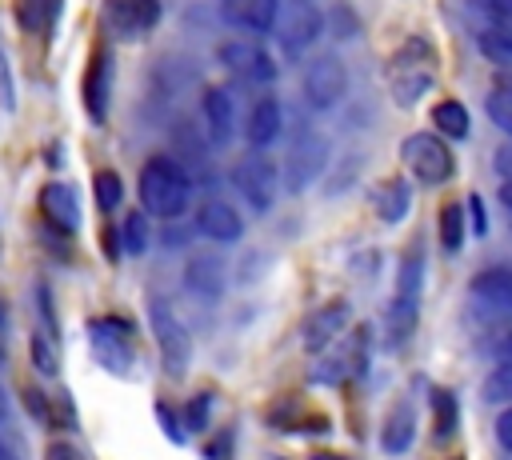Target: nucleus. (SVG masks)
<instances>
[{"label":"nucleus","mask_w":512,"mask_h":460,"mask_svg":"<svg viewBox=\"0 0 512 460\" xmlns=\"http://www.w3.org/2000/svg\"><path fill=\"white\" fill-rule=\"evenodd\" d=\"M0 108H16V80H12V64H8V52L0 44Z\"/></svg>","instance_id":"35"},{"label":"nucleus","mask_w":512,"mask_h":460,"mask_svg":"<svg viewBox=\"0 0 512 460\" xmlns=\"http://www.w3.org/2000/svg\"><path fill=\"white\" fill-rule=\"evenodd\" d=\"M412 208V184L404 176H388L372 188V212L384 220V224H400Z\"/></svg>","instance_id":"22"},{"label":"nucleus","mask_w":512,"mask_h":460,"mask_svg":"<svg viewBox=\"0 0 512 460\" xmlns=\"http://www.w3.org/2000/svg\"><path fill=\"white\" fill-rule=\"evenodd\" d=\"M328 156H332V144L320 128H300L288 144V156H284V172H280V184L288 192H304L320 180V172L328 168Z\"/></svg>","instance_id":"4"},{"label":"nucleus","mask_w":512,"mask_h":460,"mask_svg":"<svg viewBox=\"0 0 512 460\" xmlns=\"http://www.w3.org/2000/svg\"><path fill=\"white\" fill-rule=\"evenodd\" d=\"M432 128H436L440 136H448V140H464L468 128H472L468 108H464L460 100H440V104L432 108Z\"/></svg>","instance_id":"27"},{"label":"nucleus","mask_w":512,"mask_h":460,"mask_svg":"<svg viewBox=\"0 0 512 460\" xmlns=\"http://www.w3.org/2000/svg\"><path fill=\"white\" fill-rule=\"evenodd\" d=\"M196 232L208 236V240H216V244H236L244 236V216L224 196H208L196 208Z\"/></svg>","instance_id":"17"},{"label":"nucleus","mask_w":512,"mask_h":460,"mask_svg":"<svg viewBox=\"0 0 512 460\" xmlns=\"http://www.w3.org/2000/svg\"><path fill=\"white\" fill-rule=\"evenodd\" d=\"M88 336H92V352L108 372H128L132 368V328L120 316H100L88 320Z\"/></svg>","instance_id":"11"},{"label":"nucleus","mask_w":512,"mask_h":460,"mask_svg":"<svg viewBox=\"0 0 512 460\" xmlns=\"http://www.w3.org/2000/svg\"><path fill=\"white\" fill-rule=\"evenodd\" d=\"M412 440H416V412H412L408 400H396L392 412H388L384 424H380V448H384L388 456H400V452L412 448Z\"/></svg>","instance_id":"23"},{"label":"nucleus","mask_w":512,"mask_h":460,"mask_svg":"<svg viewBox=\"0 0 512 460\" xmlns=\"http://www.w3.org/2000/svg\"><path fill=\"white\" fill-rule=\"evenodd\" d=\"M156 420L168 428V440H176V444H184V432L176 428V420H172V412H168V404H156Z\"/></svg>","instance_id":"40"},{"label":"nucleus","mask_w":512,"mask_h":460,"mask_svg":"<svg viewBox=\"0 0 512 460\" xmlns=\"http://www.w3.org/2000/svg\"><path fill=\"white\" fill-rule=\"evenodd\" d=\"M496 172L512 184V148H500V152H496Z\"/></svg>","instance_id":"41"},{"label":"nucleus","mask_w":512,"mask_h":460,"mask_svg":"<svg viewBox=\"0 0 512 460\" xmlns=\"http://www.w3.org/2000/svg\"><path fill=\"white\" fill-rule=\"evenodd\" d=\"M344 92H348V68H344L340 56L320 52V56H312L304 64V72H300V96H304V104L312 112L336 108L344 100Z\"/></svg>","instance_id":"8"},{"label":"nucleus","mask_w":512,"mask_h":460,"mask_svg":"<svg viewBox=\"0 0 512 460\" xmlns=\"http://www.w3.org/2000/svg\"><path fill=\"white\" fill-rule=\"evenodd\" d=\"M200 116H204V128H208V140L216 148H228L232 136H236V104L224 88H204L200 92Z\"/></svg>","instance_id":"18"},{"label":"nucleus","mask_w":512,"mask_h":460,"mask_svg":"<svg viewBox=\"0 0 512 460\" xmlns=\"http://www.w3.org/2000/svg\"><path fill=\"white\" fill-rule=\"evenodd\" d=\"M216 60H220L224 72H228L232 80H240V84L264 88V84L276 80V60H272V52H268L260 40H244V36L224 40V44L216 48Z\"/></svg>","instance_id":"10"},{"label":"nucleus","mask_w":512,"mask_h":460,"mask_svg":"<svg viewBox=\"0 0 512 460\" xmlns=\"http://www.w3.org/2000/svg\"><path fill=\"white\" fill-rule=\"evenodd\" d=\"M40 216L56 228V232H76L80 228V200L76 188L64 180H52L40 188Z\"/></svg>","instance_id":"19"},{"label":"nucleus","mask_w":512,"mask_h":460,"mask_svg":"<svg viewBox=\"0 0 512 460\" xmlns=\"http://www.w3.org/2000/svg\"><path fill=\"white\" fill-rule=\"evenodd\" d=\"M112 52L108 48H92L88 56V68H84V108L92 116V124H104L108 120V100H112Z\"/></svg>","instance_id":"15"},{"label":"nucleus","mask_w":512,"mask_h":460,"mask_svg":"<svg viewBox=\"0 0 512 460\" xmlns=\"http://www.w3.org/2000/svg\"><path fill=\"white\" fill-rule=\"evenodd\" d=\"M484 400L488 404H512V360L492 368V376L484 380Z\"/></svg>","instance_id":"32"},{"label":"nucleus","mask_w":512,"mask_h":460,"mask_svg":"<svg viewBox=\"0 0 512 460\" xmlns=\"http://www.w3.org/2000/svg\"><path fill=\"white\" fill-rule=\"evenodd\" d=\"M92 192H96V204H100L104 212H116L120 200H124V180H120L112 168H100V172L92 176Z\"/></svg>","instance_id":"30"},{"label":"nucleus","mask_w":512,"mask_h":460,"mask_svg":"<svg viewBox=\"0 0 512 460\" xmlns=\"http://www.w3.org/2000/svg\"><path fill=\"white\" fill-rule=\"evenodd\" d=\"M440 244H444V252H460V244H464V204H444L440 208Z\"/></svg>","instance_id":"31"},{"label":"nucleus","mask_w":512,"mask_h":460,"mask_svg":"<svg viewBox=\"0 0 512 460\" xmlns=\"http://www.w3.org/2000/svg\"><path fill=\"white\" fill-rule=\"evenodd\" d=\"M432 416H436L432 436L436 440H448L456 432V396L448 388H432Z\"/></svg>","instance_id":"29"},{"label":"nucleus","mask_w":512,"mask_h":460,"mask_svg":"<svg viewBox=\"0 0 512 460\" xmlns=\"http://www.w3.org/2000/svg\"><path fill=\"white\" fill-rule=\"evenodd\" d=\"M368 364V328L360 324L336 352H320V364H316V376L312 380H324V384H340V380H356Z\"/></svg>","instance_id":"13"},{"label":"nucleus","mask_w":512,"mask_h":460,"mask_svg":"<svg viewBox=\"0 0 512 460\" xmlns=\"http://www.w3.org/2000/svg\"><path fill=\"white\" fill-rule=\"evenodd\" d=\"M208 408H212V392H200L196 400H188L184 420H188V428H192V432H200V428L208 424Z\"/></svg>","instance_id":"36"},{"label":"nucleus","mask_w":512,"mask_h":460,"mask_svg":"<svg viewBox=\"0 0 512 460\" xmlns=\"http://www.w3.org/2000/svg\"><path fill=\"white\" fill-rule=\"evenodd\" d=\"M276 44L288 60H300L324 36V12L312 0H280L276 12Z\"/></svg>","instance_id":"5"},{"label":"nucleus","mask_w":512,"mask_h":460,"mask_svg":"<svg viewBox=\"0 0 512 460\" xmlns=\"http://www.w3.org/2000/svg\"><path fill=\"white\" fill-rule=\"evenodd\" d=\"M472 300L488 312H512V268H484L472 276Z\"/></svg>","instance_id":"21"},{"label":"nucleus","mask_w":512,"mask_h":460,"mask_svg":"<svg viewBox=\"0 0 512 460\" xmlns=\"http://www.w3.org/2000/svg\"><path fill=\"white\" fill-rule=\"evenodd\" d=\"M0 408H4V396H0Z\"/></svg>","instance_id":"45"},{"label":"nucleus","mask_w":512,"mask_h":460,"mask_svg":"<svg viewBox=\"0 0 512 460\" xmlns=\"http://www.w3.org/2000/svg\"><path fill=\"white\" fill-rule=\"evenodd\" d=\"M496 440L504 444V452H512V408H504L496 416Z\"/></svg>","instance_id":"39"},{"label":"nucleus","mask_w":512,"mask_h":460,"mask_svg":"<svg viewBox=\"0 0 512 460\" xmlns=\"http://www.w3.org/2000/svg\"><path fill=\"white\" fill-rule=\"evenodd\" d=\"M420 292H424V252H420V244H412L400 260L396 288H392V300H388V312H384V336H388L392 348H404L408 336L416 332Z\"/></svg>","instance_id":"2"},{"label":"nucleus","mask_w":512,"mask_h":460,"mask_svg":"<svg viewBox=\"0 0 512 460\" xmlns=\"http://www.w3.org/2000/svg\"><path fill=\"white\" fill-rule=\"evenodd\" d=\"M496 348H500V356H504V360H512V332H508V336H504Z\"/></svg>","instance_id":"42"},{"label":"nucleus","mask_w":512,"mask_h":460,"mask_svg":"<svg viewBox=\"0 0 512 460\" xmlns=\"http://www.w3.org/2000/svg\"><path fill=\"white\" fill-rule=\"evenodd\" d=\"M400 160L408 164V172L420 180V184H444L452 180L456 172V160H452V148L444 144L440 132H412L400 140Z\"/></svg>","instance_id":"6"},{"label":"nucleus","mask_w":512,"mask_h":460,"mask_svg":"<svg viewBox=\"0 0 512 460\" xmlns=\"http://www.w3.org/2000/svg\"><path fill=\"white\" fill-rule=\"evenodd\" d=\"M280 128H284V108H280V100H276V96L252 100V108H248V116H244V140H248L252 148H268V144L280 136Z\"/></svg>","instance_id":"20"},{"label":"nucleus","mask_w":512,"mask_h":460,"mask_svg":"<svg viewBox=\"0 0 512 460\" xmlns=\"http://www.w3.org/2000/svg\"><path fill=\"white\" fill-rule=\"evenodd\" d=\"M484 112H488V120H492L500 132L512 136V88H496V92H488Z\"/></svg>","instance_id":"33"},{"label":"nucleus","mask_w":512,"mask_h":460,"mask_svg":"<svg viewBox=\"0 0 512 460\" xmlns=\"http://www.w3.org/2000/svg\"><path fill=\"white\" fill-rule=\"evenodd\" d=\"M0 320H4V312H0Z\"/></svg>","instance_id":"46"},{"label":"nucleus","mask_w":512,"mask_h":460,"mask_svg":"<svg viewBox=\"0 0 512 460\" xmlns=\"http://www.w3.org/2000/svg\"><path fill=\"white\" fill-rule=\"evenodd\" d=\"M500 204L512 212V184H508V180H504V188H500Z\"/></svg>","instance_id":"43"},{"label":"nucleus","mask_w":512,"mask_h":460,"mask_svg":"<svg viewBox=\"0 0 512 460\" xmlns=\"http://www.w3.org/2000/svg\"><path fill=\"white\" fill-rule=\"evenodd\" d=\"M476 44H480L484 60L512 68V24H504V20H480Z\"/></svg>","instance_id":"26"},{"label":"nucleus","mask_w":512,"mask_h":460,"mask_svg":"<svg viewBox=\"0 0 512 460\" xmlns=\"http://www.w3.org/2000/svg\"><path fill=\"white\" fill-rule=\"evenodd\" d=\"M28 356H32V368H36L40 376H56V348H52V340L32 336V340H28Z\"/></svg>","instance_id":"34"},{"label":"nucleus","mask_w":512,"mask_h":460,"mask_svg":"<svg viewBox=\"0 0 512 460\" xmlns=\"http://www.w3.org/2000/svg\"><path fill=\"white\" fill-rule=\"evenodd\" d=\"M104 24L116 36H148L160 24V0H104Z\"/></svg>","instance_id":"14"},{"label":"nucleus","mask_w":512,"mask_h":460,"mask_svg":"<svg viewBox=\"0 0 512 460\" xmlns=\"http://www.w3.org/2000/svg\"><path fill=\"white\" fill-rule=\"evenodd\" d=\"M232 184H236V192L244 196V204H248L256 216H264V212L276 204L280 188H284L276 164H272L260 148H252L248 156H240V160L232 164Z\"/></svg>","instance_id":"9"},{"label":"nucleus","mask_w":512,"mask_h":460,"mask_svg":"<svg viewBox=\"0 0 512 460\" xmlns=\"http://www.w3.org/2000/svg\"><path fill=\"white\" fill-rule=\"evenodd\" d=\"M152 244V228H148V212H128L120 224V252L124 256H144Z\"/></svg>","instance_id":"28"},{"label":"nucleus","mask_w":512,"mask_h":460,"mask_svg":"<svg viewBox=\"0 0 512 460\" xmlns=\"http://www.w3.org/2000/svg\"><path fill=\"white\" fill-rule=\"evenodd\" d=\"M12 12H16V20H20L24 32L48 36L56 28L60 12H64V0H12Z\"/></svg>","instance_id":"25"},{"label":"nucleus","mask_w":512,"mask_h":460,"mask_svg":"<svg viewBox=\"0 0 512 460\" xmlns=\"http://www.w3.org/2000/svg\"><path fill=\"white\" fill-rule=\"evenodd\" d=\"M348 320H352V304H348L344 296H336V300L320 304L316 312H308V316H304V324H300L304 352H312V356L328 352V348H332V340L348 328Z\"/></svg>","instance_id":"12"},{"label":"nucleus","mask_w":512,"mask_h":460,"mask_svg":"<svg viewBox=\"0 0 512 460\" xmlns=\"http://www.w3.org/2000/svg\"><path fill=\"white\" fill-rule=\"evenodd\" d=\"M184 284H188L192 296L216 304L224 296V288H228V264H224V256L220 252H192L188 264H184Z\"/></svg>","instance_id":"16"},{"label":"nucleus","mask_w":512,"mask_h":460,"mask_svg":"<svg viewBox=\"0 0 512 460\" xmlns=\"http://www.w3.org/2000/svg\"><path fill=\"white\" fill-rule=\"evenodd\" d=\"M148 324H152V336H156V348H160V360L172 376H184L188 360H192V332L188 324L176 316V308L160 296L148 300Z\"/></svg>","instance_id":"7"},{"label":"nucleus","mask_w":512,"mask_h":460,"mask_svg":"<svg viewBox=\"0 0 512 460\" xmlns=\"http://www.w3.org/2000/svg\"><path fill=\"white\" fill-rule=\"evenodd\" d=\"M468 212H472V232L484 236L488 232V216H484V200L480 196H468Z\"/></svg>","instance_id":"38"},{"label":"nucleus","mask_w":512,"mask_h":460,"mask_svg":"<svg viewBox=\"0 0 512 460\" xmlns=\"http://www.w3.org/2000/svg\"><path fill=\"white\" fill-rule=\"evenodd\" d=\"M276 12H280V0H224V16L244 28V32H272L276 28Z\"/></svg>","instance_id":"24"},{"label":"nucleus","mask_w":512,"mask_h":460,"mask_svg":"<svg viewBox=\"0 0 512 460\" xmlns=\"http://www.w3.org/2000/svg\"><path fill=\"white\" fill-rule=\"evenodd\" d=\"M188 192H192V176L184 172V164L176 156H148L140 164V176H136V196H140V208L148 216H160L164 224L168 220H180L184 208H188Z\"/></svg>","instance_id":"1"},{"label":"nucleus","mask_w":512,"mask_h":460,"mask_svg":"<svg viewBox=\"0 0 512 460\" xmlns=\"http://www.w3.org/2000/svg\"><path fill=\"white\" fill-rule=\"evenodd\" d=\"M308 460H348V456H340V452H312Z\"/></svg>","instance_id":"44"},{"label":"nucleus","mask_w":512,"mask_h":460,"mask_svg":"<svg viewBox=\"0 0 512 460\" xmlns=\"http://www.w3.org/2000/svg\"><path fill=\"white\" fill-rule=\"evenodd\" d=\"M44 460H84V456H80V448L72 440H52L48 452H44Z\"/></svg>","instance_id":"37"},{"label":"nucleus","mask_w":512,"mask_h":460,"mask_svg":"<svg viewBox=\"0 0 512 460\" xmlns=\"http://www.w3.org/2000/svg\"><path fill=\"white\" fill-rule=\"evenodd\" d=\"M436 80V60H432V44L412 36L404 40L396 52H392V64H388V88H392V100L400 108H412Z\"/></svg>","instance_id":"3"}]
</instances>
